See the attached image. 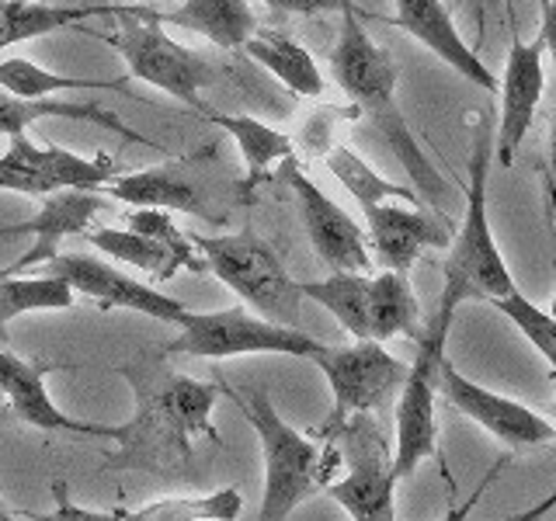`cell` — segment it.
<instances>
[{
  "mask_svg": "<svg viewBox=\"0 0 556 521\" xmlns=\"http://www.w3.org/2000/svg\"><path fill=\"white\" fill-rule=\"evenodd\" d=\"M164 352H143L118 365V376L132 390V417L115 428V448L104 456L112 473L167 476L195 456L199 442L219 445L213 407L219 386L170 372Z\"/></svg>",
  "mask_w": 556,
  "mask_h": 521,
  "instance_id": "1",
  "label": "cell"
},
{
  "mask_svg": "<svg viewBox=\"0 0 556 521\" xmlns=\"http://www.w3.org/2000/svg\"><path fill=\"white\" fill-rule=\"evenodd\" d=\"M338 14H341V31H338L334 52H330V74H334V84L344 91V98L355 104V112L369 118L372 129L387 139L390 153L396 156V164L407 170V178L417 195H421V202L431 208V213L448 219L445 199L452 191L439 174V167L428 161V153L421 150V143H417L407 115L400 112L396 60L390 56V49H382L372 35L365 31L352 0H344V8Z\"/></svg>",
  "mask_w": 556,
  "mask_h": 521,
  "instance_id": "2",
  "label": "cell"
},
{
  "mask_svg": "<svg viewBox=\"0 0 556 521\" xmlns=\"http://www.w3.org/2000/svg\"><path fill=\"white\" fill-rule=\"evenodd\" d=\"M219 390L257 431L261 456H265V494H261L257 521H286L303 500L338 480L344 456L334 442H313L303 431H295L286 417H278L271 396L261 386H230L219 379Z\"/></svg>",
  "mask_w": 556,
  "mask_h": 521,
  "instance_id": "3",
  "label": "cell"
},
{
  "mask_svg": "<svg viewBox=\"0 0 556 521\" xmlns=\"http://www.w3.org/2000/svg\"><path fill=\"white\" fill-rule=\"evenodd\" d=\"M491 156L494 139L491 132H480L473 139V156H469L463 226L448 243L445 282L439 295L442 303L456 309L469 300L494 303L501 295L515 292V278L504 265V254L491 230Z\"/></svg>",
  "mask_w": 556,
  "mask_h": 521,
  "instance_id": "4",
  "label": "cell"
},
{
  "mask_svg": "<svg viewBox=\"0 0 556 521\" xmlns=\"http://www.w3.org/2000/svg\"><path fill=\"white\" fill-rule=\"evenodd\" d=\"M188 237L202 254L205 268L226 289L237 292L257 317L282 327H300L303 289L286 271V265L278 260L275 247L265 237H257L251 226L219 237H205V233H188Z\"/></svg>",
  "mask_w": 556,
  "mask_h": 521,
  "instance_id": "5",
  "label": "cell"
},
{
  "mask_svg": "<svg viewBox=\"0 0 556 521\" xmlns=\"http://www.w3.org/2000/svg\"><path fill=\"white\" fill-rule=\"evenodd\" d=\"M456 306L439 300L425 323V334L417 338V355L407 365V379L396 393V439H393V473L407 480L417 466L428 462L439 452V417H434V396H439V369L445 361V344Z\"/></svg>",
  "mask_w": 556,
  "mask_h": 521,
  "instance_id": "6",
  "label": "cell"
},
{
  "mask_svg": "<svg viewBox=\"0 0 556 521\" xmlns=\"http://www.w3.org/2000/svg\"><path fill=\"white\" fill-rule=\"evenodd\" d=\"M118 17V31L98 35L91 28L94 39H101L104 46H112L122 60H126V69L132 80H143L156 91L170 94L174 101L188 104L199 115H205L213 104H205L202 91L216 80V66L205 56H199L195 49H188L181 42H174L170 35L156 25V22H143V17L132 14V4L122 8Z\"/></svg>",
  "mask_w": 556,
  "mask_h": 521,
  "instance_id": "7",
  "label": "cell"
},
{
  "mask_svg": "<svg viewBox=\"0 0 556 521\" xmlns=\"http://www.w3.org/2000/svg\"><path fill=\"white\" fill-rule=\"evenodd\" d=\"M178 338L164 355H191V358H240V355H289L313 361L324 352V341L300 327L271 323L243 306L230 309H185V317L174 323Z\"/></svg>",
  "mask_w": 556,
  "mask_h": 521,
  "instance_id": "8",
  "label": "cell"
},
{
  "mask_svg": "<svg viewBox=\"0 0 556 521\" xmlns=\"http://www.w3.org/2000/svg\"><path fill=\"white\" fill-rule=\"evenodd\" d=\"M344 456V476L327 483V497L352 521H393L396 518V473L393 448L372 414H355L334 431L320 434Z\"/></svg>",
  "mask_w": 556,
  "mask_h": 521,
  "instance_id": "9",
  "label": "cell"
},
{
  "mask_svg": "<svg viewBox=\"0 0 556 521\" xmlns=\"http://www.w3.org/2000/svg\"><path fill=\"white\" fill-rule=\"evenodd\" d=\"M313 365L324 372L330 396V417L317 434L341 428L355 414H376L390 404L407 379V365L387 352L379 341H352L341 347L324 344V352L313 358Z\"/></svg>",
  "mask_w": 556,
  "mask_h": 521,
  "instance_id": "10",
  "label": "cell"
},
{
  "mask_svg": "<svg viewBox=\"0 0 556 521\" xmlns=\"http://www.w3.org/2000/svg\"><path fill=\"white\" fill-rule=\"evenodd\" d=\"M118 174L109 153L77 156L56 143L35 147L28 136H11L0 153V191L46 199L52 191H98Z\"/></svg>",
  "mask_w": 556,
  "mask_h": 521,
  "instance_id": "11",
  "label": "cell"
},
{
  "mask_svg": "<svg viewBox=\"0 0 556 521\" xmlns=\"http://www.w3.org/2000/svg\"><path fill=\"white\" fill-rule=\"evenodd\" d=\"M282 178L292 191L295 208H300V219L306 226L313 251H317L324 265L330 271H369L372 251L362 226L309 178L295 156L282 161Z\"/></svg>",
  "mask_w": 556,
  "mask_h": 521,
  "instance_id": "12",
  "label": "cell"
},
{
  "mask_svg": "<svg viewBox=\"0 0 556 521\" xmlns=\"http://www.w3.org/2000/svg\"><path fill=\"white\" fill-rule=\"evenodd\" d=\"M439 393L456 407L463 417H469L477 428H483L491 439H497L504 448H539V445H553L556 442V424L546 421L543 414H535L532 407L518 404L511 396H501L494 390L480 386L469 376H463L456 365L442 361L439 369Z\"/></svg>",
  "mask_w": 556,
  "mask_h": 521,
  "instance_id": "13",
  "label": "cell"
},
{
  "mask_svg": "<svg viewBox=\"0 0 556 521\" xmlns=\"http://www.w3.org/2000/svg\"><path fill=\"white\" fill-rule=\"evenodd\" d=\"M365 237H369L372 265L382 271L410 275L425 251H448L456 223L431 213L428 205L379 202L365 208Z\"/></svg>",
  "mask_w": 556,
  "mask_h": 521,
  "instance_id": "14",
  "label": "cell"
},
{
  "mask_svg": "<svg viewBox=\"0 0 556 521\" xmlns=\"http://www.w3.org/2000/svg\"><path fill=\"white\" fill-rule=\"evenodd\" d=\"M42 271L63 278L77 295L101 303V309H132L170 327L178 323L188 309L181 300L164 295L161 289L139 282V278H129L126 271H118L109 260L91 257V254H56L52 260H46Z\"/></svg>",
  "mask_w": 556,
  "mask_h": 521,
  "instance_id": "15",
  "label": "cell"
},
{
  "mask_svg": "<svg viewBox=\"0 0 556 521\" xmlns=\"http://www.w3.org/2000/svg\"><path fill=\"white\" fill-rule=\"evenodd\" d=\"M497 94H501V118L494 132V156L501 167H511L535 122L539 101L546 94V46L539 35L529 42L521 39L511 42Z\"/></svg>",
  "mask_w": 556,
  "mask_h": 521,
  "instance_id": "16",
  "label": "cell"
},
{
  "mask_svg": "<svg viewBox=\"0 0 556 521\" xmlns=\"http://www.w3.org/2000/svg\"><path fill=\"white\" fill-rule=\"evenodd\" d=\"M60 369H74L70 361H31L8 352L0 344V393H4L11 414L22 424H31L39 431H70V434H84V439H115L112 424H94V421H77V417H66L46 390V376L60 372Z\"/></svg>",
  "mask_w": 556,
  "mask_h": 521,
  "instance_id": "17",
  "label": "cell"
},
{
  "mask_svg": "<svg viewBox=\"0 0 556 521\" xmlns=\"http://www.w3.org/2000/svg\"><path fill=\"white\" fill-rule=\"evenodd\" d=\"M191 156H178L161 167L115 174V178L101 188V195H112L136 208H167V213H188L205 223H219L223 213L213 208V195H205V188L188 174Z\"/></svg>",
  "mask_w": 556,
  "mask_h": 521,
  "instance_id": "18",
  "label": "cell"
},
{
  "mask_svg": "<svg viewBox=\"0 0 556 521\" xmlns=\"http://www.w3.org/2000/svg\"><path fill=\"white\" fill-rule=\"evenodd\" d=\"M396 4V28H404L410 39L421 42L431 56L452 66L466 84H477L480 91H501V80L473 49L466 46L456 22L442 0H393Z\"/></svg>",
  "mask_w": 556,
  "mask_h": 521,
  "instance_id": "19",
  "label": "cell"
},
{
  "mask_svg": "<svg viewBox=\"0 0 556 521\" xmlns=\"http://www.w3.org/2000/svg\"><path fill=\"white\" fill-rule=\"evenodd\" d=\"M101 208H104V202L98 199V191H52V195L42 199V208L28 223L0 226V237H22V233L35 237L31 247L17 257L11 268H4V275L42 268L46 260H52L60 254L56 247H60L63 237L91 230V223Z\"/></svg>",
  "mask_w": 556,
  "mask_h": 521,
  "instance_id": "20",
  "label": "cell"
},
{
  "mask_svg": "<svg viewBox=\"0 0 556 521\" xmlns=\"http://www.w3.org/2000/svg\"><path fill=\"white\" fill-rule=\"evenodd\" d=\"M132 14L143 17V22L195 31L219 49H243L257 31L251 0H181V8L174 11H153L143 4H132Z\"/></svg>",
  "mask_w": 556,
  "mask_h": 521,
  "instance_id": "21",
  "label": "cell"
},
{
  "mask_svg": "<svg viewBox=\"0 0 556 521\" xmlns=\"http://www.w3.org/2000/svg\"><path fill=\"white\" fill-rule=\"evenodd\" d=\"M42 118H74V122H91V126L109 129L129 143H147L153 150H164L156 139H147L143 132L129 129L126 122L118 115L104 112L101 104H80V101H52V98H17L0 91V136H25V129L31 122H42Z\"/></svg>",
  "mask_w": 556,
  "mask_h": 521,
  "instance_id": "22",
  "label": "cell"
},
{
  "mask_svg": "<svg viewBox=\"0 0 556 521\" xmlns=\"http://www.w3.org/2000/svg\"><path fill=\"white\" fill-rule=\"evenodd\" d=\"M126 4H42V0H0V49L42 39L52 31H80L101 14H122Z\"/></svg>",
  "mask_w": 556,
  "mask_h": 521,
  "instance_id": "23",
  "label": "cell"
},
{
  "mask_svg": "<svg viewBox=\"0 0 556 521\" xmlns=\"http://www.w3.org/2000/svg\"><path fill=\"white\" fill-rule=\"evenodd\" d=\"M80 237L104 257L118 260V265H129L136 271H147L156 282H167V278H174L178 271H195V275L208 271L202 257H185L178 251L164 247V243L129 230V226L126 230H118V226H98V230H84Z\"/></svg>",
  "mask_w": 556,
  "mask_h": 521,
  "instance_id": "24",
  "label": "cell"
},
{
  "mask_svg": "<svg viewBox=\"0 0 556 521\" xmlns=\"http://www.w3.org/2000/svg\"><path fill=\"white\" fill-rule=\"evenodd\" d=\"M425 334V313L410 285V275L376 271L369 275V341L387 344L393 338L417 341Z\"/></svg>",
  "mask_w": 556,
  "mask_h": 521,
  "instance_id": "25",
  "label": "cell"
},
{
  "mask_svg": "<svg viewBox=\"0 0 556 521\" xmlns=\"http://www.w3.org/2000/svg\"><path fill=\"white\" fill-rule=\"evenodd\" d=\"M243 52L257 63L265 66L268 74L292 91L295 98H324V74L317 60L309 56V49L300 46L286 31H275V28H257Z\"/></svg>",
  "mask_w": 556,
  "mask_h": 521,
  "instance_id": "26",
  "label": "cell"
},
{
  "mask_svg": "<svg viewBox=\"0 0 556 521\" xmlns=\"http://www.w3.org/2000/svg\"><path fill=\"white\" fill-rule=\"evenodd\" d=\"M202 118L213 122L216 129H223L237 143V150L243 156V170H248V178H243V191H254L261 181L268 178V170L275 164L289 161L292 150H295V143L286 132L271 129L268 122H261L254 115H226V112L208 109Z\"/></svg>",
  "mask_w": 556,
  "mask_h": 521,
  "instance_id": "27",
  "label": "cell"
},
{
  "mask_svg": "<svg viewBox=\"0 0 556 521\" xmlns=\"http://www.w3.org/2000/svg\"><path fill=\"white\" fill-rule=\"evenodd\" d=\"M303 300H313L338 320L352 341H369V271H330L317 282H300Z\"/></svg>",
  "mask_w": 556,
  "mask_h": 521,
  "instance_id": "28",
  "label": "cell"
},
{
  "mask_svg": "<svg viewBox=\"0 0 556 521\" xmlns=\"http://www.w3.org/2000/svg\"><path fill=\"white\" fill-rule=\"evenodd\" d=\"M324 164L327 170L334 174V178L344 185V191L358 202V208H372L379 202H410V205H425L421 195H417L414 188L407 185H396L390 178H382V174L365 161L362 153H355L352 147L344 143H330L327 153H324Z\"/></svg>",
  "mask_w": 556,
  "mask_h": 521,
  "instance_id": "29",
  "label": "cell"
},
{
  "mask_svg": "<svg viewBox=\"0 0 556 521\" xmlns=\"http://www.w3.org/2000/svg\"><path fill=\"white\" fill-rule=\"evenodd\" d=\"M118 91L132 94L126 80L115 77H70V74H52V69L31 63L25 56H8L0 60V91L17 94V98H49L60 91Z\"/></svg>",
  "mask_w": 556,
  "mask_h": 521,
  "instance_id": "30",
  "label": "cell"
},
{
  "mask_svg": "<svg viewBox=\"0 0 556 521\" xmlns=\"http://www.w3.org/2000/svg\"><path fill=\"white\" fill-rule=\"evenodd\" d=\"M77 292L56 275H4L0 271V344L8 338V323H14L25 313H46V309H70Z\"/></svg>",
  "mask_w": 556,
  "mask_h": 521,
  "instance_id": "31",
  "label": "cell"
},
{
  "mask_svg": "<svg viewBox=\"0 0 556 521\" xmlns=\"http://www.w3.org/2000/svg\"><path fill=\"white\" fill-rule=\"evenodd\" d=\"M122 521H237L243 514V494L219 486L205 497H161L143 508H115Z\"/></svg>",
  "mask_w": 556,
  "mask_h": 521,
  "instance_id": "32",
  "label": "cell"
},
{
  "mask_svg": "<svg viewBox=\"0 0 556 521\" xmlns=\"http://www.w3.org/2000/svg\"><path fill=\"white\" fill-rule=\"evenodd\" d=\"M491 306L501 313V317H508L518 327V334L526 338L535 347V352L546 358V365H549L553 376H556V317H553V313L539 309L518 289L508 292V295H501V300H494Z\"/></svg>",
  "mask_w": 556,
  "mask_h": 521,
  "instance_id": "33",
  "label": "cell"
},
{
  "mask_svg": "<svg viewBox=\"0 0 556 521\" xmlns=\"http://www.w3.org/2000/svg\"><path fill=\"white\" fill-rule=\"evenodd\" d=\"M126 226L136 233H143L156 243H164V247L178 251L185 257H202L195 251V243H191V237L181 230L178 223H174V216L167 213V208H132V213L126 216Z\"/></svg>",
  "mask_w": 556,
  "mask_h": 521,
  "instance_id": "34",
  "label": "cell"
},
{
  "mask_svg": "<svg viewBox=\"0 0 556 521\" xmlns=\"http://www.w3.org/2000/svg\"><path fill=\"white\" fill-rule=\"evenodd\" d=\"M52 497H56V508L52 511H25L22 518L25 521H122L115 511H91L74 504L63 480H52Z\"/></svg>",
  "mask_w": 556,
  "mask_h": 521,
  "instance_id": "35",
  "label": "cell"
},
{
  "mask_svg": "<svg viewBox=\"0 0 556 521\" xmlns=\"http://www.w3.org/2000/svg\"><path fill=\"white\" fill-rule=\"evenodd\" d=\"M504 466H508V459H497V462L491 466V473H486V476L473 486V494L463 497L459 504H452V508L445 511V518H442V521H469V514L477 511V504L486 497V491H491V486H494V480L501 476V469H504Z\"/></svg>",
  "mask_w": 556,
  "mask_h": 521,
  "instance_id": "36",
  "label": "cell"
},
{
  "mask_svg": "<svg viewBox=\"0 0 556 521\" xmlns=\"http://www.w3.org/2000/svg\"><path fill=\"white\" fill-rule=\"evenodd\" d=\"M265 8L271 11H282V14H330V11H341L344 0H261Z\"/></svg>",
  "mask_w": 556,
  "mask_h": 521,
  "instance_id": "37",
  "label": "cell"
},
{
  "mask_svg": "<svg viewBox=\"0 0 556 521\" xmlns=\"http://www.w3.org/2000/svg\"><path fill=\"white\" fill-rule=\"evenodd\" d=\"M539 39H543L546 52L556 60V0L543 4V22H539Z\"/></svg>",
  "mask_w": 556,
  "mask_h": 521,
  "instance_id": "38",
  "label": "cell"
},
{
  "mask_svg": "<svg viewBox=\"0 0 556 521\" xmlns=\"http://www.w3.org/2000/svg\"><path fill=\"white\" fill-rule=\"evenodd\" d=\"M556 511V491L546 497V500H539V504H532L529 511H521V514H515L511 521H539V518H546V514H553Z\"/></svg>",
  "mask_w": 556,
  "mask_h": 521,
  "instance_id": "39",
  "label": "cell"
},
{
  "mask_svg": "<svg viewBox=\"0 0 556 521\" xmlns=\"http://www.w3.org/2000/svg\"><path fill=\"white\" fill-rule=\"evenodd\" d=\"M549 174L556 181V109H553V126H549Z\"/></svg>",
  "mask_w": 556,
  "mask_h": 521,
  "instance_id": "40",
  "label": "cell"
},
{
  "mask_svg": "<svg viewBox=\"0 0 556 521\" xmlns=\"http://www.w3.org/2000/svg\"><path fill=\"white\" fill-rule=\"evenodd\" d=\"M0 521H22V518H17V514H11V511L4 508V500H0Z\"/></svg>",
  "mask_w": 556,
  "mask_h": 521,
  "instance_id": "41",
  "label": "cell"
},
{
  "mask_svg": "<svg viewBox=\"0 0 556 521\" xmlns=\"http://www.w3.org/2000/svg\"><path fill=\"white\" fill-rule=\"evenodd\" d=\"M553 424H556V404H553Z\"/></svg>",
  "mask_w": 556,
  "mask_h": 521,
  "instance_id": "42",
  "label": "cell"
},
{
  "mask_svg": "<svg viewBox=\"0 0 556 521\" xmlns=\"http://www.w3.org/2000/svg\"><path fill=\"white\" fill-rule=\"evenodd\" d=\"M112 4H126V0H112Z\"/></svg>",
  "mask_w": 556,
  "mask_h": 521,
  "instance_id": "43",
  "label": "cell"
},
{
  "mask_svg": "<svg viewBox=\"0 0 556 521\" xmlns=\"http://www.w3.org/2000/svg\"><path fill=\"white\" fill-rule=\"evenodd\" d=\"M539 4H546V0H539Z\"/></svg>",
  "mask_w": 556,
  "mask_h": 521,
  "instance_id": "44",
  "label": "cell"
},
{
  "mask_svg": "<svg viewBox=\"0 0 556 521\" xmlns=\"http://www.w3.org/2000/svg\"><path fill=\"white\" fill-rule=\"evenodd\" d=\"M393 521H396V518H393Z\"/></svg>",
  "mask_w": 556,
  "mask_h": 521,
  "instance_id": "45",
  "label": "cell"
}]
</instances>
